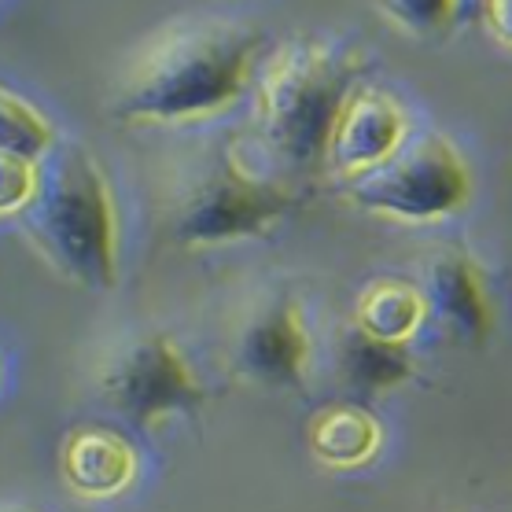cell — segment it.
Masks as SVG:
<instances>
[{"label": "cell", "mask_w": 512, "mask_h": 512, "mask_svg": "<svg viewBox=\"0 0 512 512\" xmlns=\"http://www.w3.org/2000/svg\"><path fill=\"white\" fill-rule=\"evenodd\" d=\"M100 391L133 424H152L203 402V387L185 354L163 332H133L104 358Z\"/></svg>", "instance_id": "obj_6"}, {"label": "cell", "mask_w": 512, "mask_h": 512, "mask_svg": "<svg viewBox=\"0 0 512 512\" xmlns=\"http://www.w3.org/2000/svg\"><path fill=\"white\" fill-rule=\"evenodd\" d=\"M0 512H26V509H0Z\"/></svg>", "instance_id": "obj_18"}, {"label": "cell", "mask_w": 512, "mask_h": 512, "mask_svg": "<svg viewBox=\"0 0 512 512\" xmlns=\"http://www.w3.org/2000/svg\"><path fill=\"white\" fill-rule=\"evenodd\" d=\"M310 361L303 310L284 291H258L229 328V365L255 387H295Z\"/></svg>", "instance_id": "obj_7"}, {"label": "cell", "mask_w": 512, "mask_h": 512, "mask_svg": "<svg viewBox=\"0 0 512 512\" xmlns=\"http://www.w3.org/2000/svg\"><path fill=\"white\" fill-rule=\"evenodd\" d=\"M23 229L37 251L67 280L89 291L115 288L118 280V222L111 188L78 140H56L37 159L34 199L23 207Z\"/></svg>", "instance_id": "obj_2"}, {"label": "cell", "mask_w": 512, "mask_h": 512, "mask_svg": "<svg viewBox=\"0 0 512 512\" xmlns=\"http://www.w3.org/2000/svg\"><path fill=\"white\" fill-rule=\"evenodd\" d=\"M380 446V428L361 406H332L310 424V450L339 468L369 461Z\"/></svg>", "instance_id": "obj_13"}, {"label": "cell", "mask_w": 512, "mask_h": 512, "mask_svg": "<svg viewBox=\"0 0 512 512\" xmlns=\"http://www.w3.org/2000/svg\"><path fill=\"white\" fill-rule=\"evenodd\" d=\"M291 196L277 177L251 170L236 152L188 163L166 192V225L177 244L214 247L273 229Z\"/></svg>", "instance_id": "obj_4"}, {"label": "cell", "mask_w": 512, "mask_h": 512, "mask_svg": "<svg viewBox=\"0 0 512 512\" xmlns=\"http://www.w3.org/2000/svg\"><path fill=\"white\" fill-rule=\"evenodd\" d=\"M468 188L465 159L435 129L406 133L391 155L347 177V196L361 210L398 222H439L465 207Z\"/></svg>", "instance_id": "obj_5"}, {"label": "cell", "mask_w": 512, "mask_h": 512, "mask_svg": "<svg viewBox=\"0 0 512 512\" xmlns=\"http://www.w3.org/2000/svg\"><path fill=\"white\" fill-rule=\"evenodd\" d=\"M402 137H406V115L395 96L380 93L373 85H358L339 111L325 163L350 177L395 152Z\"/></svg>", "instance_id": "obj_9"}, {"label": "cell", "mask_w": 512, "mask_h": 512, "mask_svg": "<svg viewBox=\"0 0 512 512\" xmlns=\"http://www.w3.org/2000/svg\"><path fill=\"white\" fill-rule=\"evenodd\" d=\"M457 0H376V8L409 34H431L454 19Z\"/></svg>", "instance_id": "obj_15"}, {"label": "cell", "mask_w": 512, "mask_h": 512, "mask_svg": "<svg viewBox=\"0 0 512 512\" xmlns=\"http://www.w3.org/2000/svg\"><path fill=\"white\" fill-rule=\"evenodd\" d=\"M133 446L107 428H82L74 431L63 446V479L70 490L85 498H107L129 487L133 479Z\"/></svg>", "instance_id": "obj_11"}, {"label": "cell", "mask_w": 512, "mask_h": 512, "mask_svg": "<svg viewBox=\"0 0 512 512\" xmlns=\"http://www.w3.org/2000/svg\"><path fill=\"white\" fill-rule=\"evenodd\" d=\"M332 354H336V373L347 384V391L365 398H380L387 391H395L413 373V354L406 343H387V339L369 336L358 321L336 328Z\"/></svg>", "instance_id": "obj_10"}, {"label": "cell", "mask_w": 512, "mask_h": 512, "mask_svg": "<svg viewBox=\"0 0 512 512\" xmlns=\"http://www.w3.org/2000/svg\"><path fill=\"white\" fill-rule=\"evenodd\" d=\"M417 291L424 299V314H431L439 325L468 347L487 343L490 336V303L479 269L472 258L457 247H435L420 258Z\"/></svg>", "instance_id": "obj_8"}, {"label": "cell", "mask_w": 512, "mask_h": 512, "mask_svg": "<svg viewBox=\"0 0 512 512\" xmlns=\"http://www.w3.org/2000/svg\"><path fill=\"white\" fill-rule=\"evenodd\" d=\"M354 321L376 339L409 343V336L424 325V299H420L417 284H406V280H376L373 288L361 291Z\"/></svg>", "instance_id": "obj_12"}, {"label": "cell", "mask_w": 512, "mask_h": 512, "mask_svg": "<svg viewBox=\"0 0 512 512\" xmlns=\"http://www.w3.org/2000/svg\"><path fill=\"white\" fill-rule=\"evenodd\" d=\"M262 30L240 19H177L129 56L111 93L118 122H188L218 115L244 93Z\"/></svg>", "instance_id": "obj_1"}, {"label": "cell", "mask_w": 512, "mask_h": 512, "mask_svg": "<svg viewBox=\"0 0 512 512\" xmlns=\"http://www.w3.org/2000/svg\"><path fill=\"white\" fill-rule=\"evenodd\" d=\"M479 12L490 34L512 48V0H479Z\"/></svg>", "instance_id": "obj_17"}, {"label": "cell", "mask_w": 512, "mask_h": 512, "mask_svg": "<svg viewBox=\"0 0 512 512\" xmlns=\"http://www.w3.org/2000/svg\"><path fill=\"white\" fill-rule=\"evenodd\" d=\"M56 140L59 137L52 133L48 118H41L23 96L0 85V155L37 163V159H45V152Z\"/></svg>", "instance_id": "obj_14"}, {"label": "cell", "mask_w": 512, "mask_h": 512, "mask_svg": "<svg viewBox=\"0 0 512 512\" xmlns=\"http://www.w3.org/2000/svg\"><path fill=\"white\" fill-rule=\"evenodd\" d=\"M37 163L0 155V214H23V207L34 199Z\"/></svg>", "instance_id": "obj_16"}, {"label": "cell", "mask_w": 512, "mask_h": 512, "mask_svg": "<svg viewBox=\"0 0 512 512\" xmlns=\"http://www.w3.org/2000/svg\"><path fill=\"white\" fill-rule=\"evenodd\" d=\"M358 89V56L321 37H291L258 78V137L291 174L325 163L347 96Z\"/></svg>", "instance_id": "obj_3"}]
</instances>
